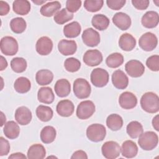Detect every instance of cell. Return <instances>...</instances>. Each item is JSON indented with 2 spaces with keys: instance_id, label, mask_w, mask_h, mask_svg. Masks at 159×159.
<instances>
[{
  "instance_id": "obj_39",
  "label": "cell",
  "mask_w": 159,
  "mask_h": 159,
  "mask_svg": "<svg viewBox=\"0 0 159 159\" xmlns=\"http://www.w3.org/2000/svg\"><path fill=\"white\" fill-rule=\"evenodd\" d=\"M73 18V14L68 12L66 9H62L58 11L54 16L55 22L60 25H62Z\"/></svg>"
},
{
  "instance_id": "obj_34",
  "label": "cell",
  "mask_w": 159,
  "mask_h": 159,
  "mask_svg": "<svg viewBox=\"0 0 159 159\" xmlns=\"http://www.w3.org/2000/svg\"><path fill=\"white\" fill-rule=\"evenodd\" d=\"M14 88L16 91L19 93H26L29 91L31 88V83L27 78L20 76L16 80Z\"/></svg>"
},
{
  "instance_id": "obj_46",
  "label": "cell",
  "mask_w": 159,
  "mask_h": 159,
  "mask_svg": "<svg viewBox=\"0 0 159 159\" xmlns=\"http://www.w3.org/2000/svg\"><path fill=\"white\" fill-rule=\"evenodd\" d=\"M0 156L7 155L10 150V144L3 137H0Z\"/></svg>"
},
{
  "instance_id": "obj_2",
  "label": "cell",
  "mask_w": 159,
  "mask_h": 159,
  "mask_svg": "<svg viewBox=\"0 0 159 159\" xmlns=\"http://www.w3.org/2000/svg\"><path fill=\"white\" fill-rule=\"evenodd\" d=\"M138 143L140 147L147 151L152 150L158 145V135L153 131H147L143 132L139 137Z\"/></svg>"
},
{
  "instance_id": "obj_5",
  "label": "cell",
  "mask_w": 159,
  "mask_h": 159,
  "mask_svg": "<svg viewBox=\"0 0 159 159\" xmlns=\"http://www.w3.org/2000/svg\"><path fill=\"white\" fill-rule=\"evenodd\" d=\"M0 48L5 55L12 56L17 53L19 45L16 39L11 36H5L1 40Z\"/></svg>"
},
{
  "instance_id": "obj_16",
  "label": "cell",
  "mask_w": 159,
  "mask_h": 159,
  "mask_svg": "<svg viewBox=\"0 0 159 159\" xmlns=\"http://www.w3.org/2000/svg\"><path fill=\"white\" fill-rule=\"evenodd\" d=\"M14 117L18 124L21 125H25L30 122L32 115L28 107L25 106H20L16 110Z\"/></svg>"
},
{
  "instance_id": "obj_31",
  "label": "cell",
  "mask_w": 159,
  "mask_h": 159,
  "mask_svg": "<svg viewBox=\"0 0 159 159\" xmlns=\"http://www.w3.org/2000/svg\"><path fill=\"white\" fill-rule=\"evenodd\" d=\"M109 23L110 21L109 18L105 15L101 14H95L93 16L91 20L93 26L95 29L101 31L106 30L108 27Z\"/></svg>"
},
{
  "instance_id": "obj_25",
  "label": "cell",
  "mask_w": 159,
  "mask_h": 159,
  "mask_svg": "<svg viewBox=\"0 0 159 159\" xmlns=\"http://www.w3.org/2000/svg\"><path fill=\"white\" fill-rule=\"evenodd\" d=\"M37 98L40 102L49 104L53 102L55 95L51 88L42 87L38 91Z\"/></svg>"
},
{
  "instance_id": "obj_30",
  "label": "cell",
  "mask_w": 159,
  "mask_h": 159,
  "mask_svg": "<svg viewBox=\"0 0 159 159\" xmlns=\"http://www.w3.org/2000/svg\"><path fill=\"white\" fill-rule=\"evenodd\" d=\"M30 4L27 0H16L13 2L12 9L14 12L19 15H27L30 11Z\"/></svg>"
},
{
  "instance_id": "obj_10",
  "label": "cell",
  "mask_w": 159,
  "mask_h": 159,
  "mask_svg": "<svg viewBox=\"0 0 159 159\" xmlns=\"http://www.w3.org/2000/svg\"><path fill=\"white\" fill-rule=\"evenodd\" d=\"M127 73L132 78H139L145 72V66L142 62L137 60H131L125 65Z\"/></svg>"
},
{
  "instance_id": "obj_35",
  "label": "cell",
  "mask_w": 159,
  "mask_h": 159,
  "mask_svg": "<svg viewBox=\"0 0 159 159\" xmlns=\"http://www.w3.org/2000/svg\"><path fill=\"white\" fill-rule=\"evenodd\" d=\"M126 131L130 138L136 139L143 133V129L141 123L134 120L131 121L127 124Z\"/></svg>"
},
{
  "instance_id": "obj_22",
  "label": "cell",
  "mask_w": 159,
  "mask_h": 159,
  "mask_svg": "<svg viewBox=\"0 0 159 159\" xmlns=\"http://www.w3.org/2000/svg\"><path fill=\"white\" fill-rule=\"evenodd\" d=\"M120 152L124 157L132 158L137 155L138 153V147L132 140H125L122 144Z\"/></svg>"
},
{
  "instance_id": "obj_41",
  "label": "cell",
  "mask_w": 159,
  "mask_h": 159,
  "mask_svg": "<svg viewBox=\"0 0 159 159\" xmlns=\"http://www.w3.org/2000/svg\"><path fill=\"white\" fill-rule=\"evenodd\" d=\"M64 67L67 71L74 73L78 71L81 67V62L77 58L70 57L65 60Z\"/></svg>"
},
{
  "instance_id": "obj_54",
  "label": "cell",
  "mask_w": 159,
  "mask_h": 159,
  "mask_svg": "<svg viewBox=\"0 0 159 159\" xmlns=\"http://www.w3.org/2000/svg\"><path fill=\"white\" fill-rule=\"evenodd\" d=\"M45 1H32V2H34V3H35V4H37V5H41V4H43V3H45Z\"/></svg>"
},
{
  "instance_id": "obj_27",
  "label": "cell",
  "mask_w": 159,
  "mask_h": 159,
  "mask_svg": "<svg viewBox=\"0 0 159 159\" xmlns=\"http://www.w3.org/2000/svg\"><path fill=\"white\" fill-rule=\"evenodd\" d=\"M3 132L7 139H15L18 137L20 134V128L16 122L10 120L4 124Z\"/></svg>"
},
{
  "instance_id": "obj_53",
  "label": "cell",
  "mask_w": 159,
  "mask_h": 159,
  "mask_svg": "<svg viewBox=\"0 0 159 159\" xmlns=\"http://www.w3.org/2000/svg\"><path fill=\"white\" fill-rule=\"evenodd\" d=\"M1 126L2 127L4 124H5L6 123V116H4V113L2 112H1Z\"/></svg>"
},
{
  "instance_id": "obj_42",
  "label": "cell",
  "mask_w": 159,
  "mask_h": 159,
  "mask_svg": "<svg viewBox=\"0 0 159 159\" xmlns=\"http://www.w3.org/2000/svg\"><path fill=\"white\" fill-rule=\"evenodd\" d=\"M104 4L102 0H86L84 2V7L91 12H95L99 11Z\"/></svg>"
},
{
  "instance_id": "obj_26",
  "label": "cell",
  "mask_w": 159,
  "mask_h": 159,
  "mask_svg": "<svg viewBox=\"0 0 159 159\" xmlns=\"http://www.w3.org/2000/svg\"><path fill=\"white\" fill-rule=\"evenodd\" d=\"M53 80V73L47 69L39 70L35 75L37 83L41 86H45L50 84Z\"/></svg>"
},
{
  "instance_id": "obj_7",
  "label": "cell",
  "mask_w": 159,
  "mask_h": 159,
  "mask_svg": "<svg viewBox=\"0 0 159 159\" xmlns=\"http://www.w3.org/2000/svg\"><path fill=\"white\" fill-rule=\"evenodd\" d=\"M95 105L93 101L89 100L83 101L77 106L76 116L80 119H87L93 116L95 112Z\"/></svg>"
},
{
  "instance_id": "obj_50",
  "label": "cell",
  "mask_w": 159,
  "mask_h": 159,
  "mask_svg": "<svg viewBox=\"0 0 159 159\" xmlns=\"http://www.w3.org/2000/svg\"><path fill=\"white\" fill-rule=\"evenodd\" d=\"M8 158L9 159H20V158L26 159L27 157L24 153L20 152H17V153H12L11 155L8 157Z\"/></svg>"
},
{
  "instance_id": "obj_3",
  "label": "cell",
  "mask_w": 159,
  "mask_h": 159,
  "mask_svg": "<svg viewBox=\"0 0 159 159\" xmlns=\"http://www.w3.org/2000/svg\"><path fill=\"white\" fill-rule=\"evenodd\" d=\"M73 93L78 99L88 98L91 94V89L89 82L81 78H77L75 80L73 86Z\"/></svg>"
},
{
  "instance_id": "obj_38",
  "label": "cell",
  "mask_w": 159,
  "mask_h": 159,
  "mask_svg": "<svg viewBox=\"0 0 159 159\" xmlns=\"http://www.w3.org/2000/svg\"><path fill=\"white\" fill-rule=\"evenodd\" d=\"M27 27L25 20L22 17L13 18L10 22V28L15 34H21Z\"/></svg>"
},
{
  "instance_id": "obj_4",
  "label": "cell",
  "mask_w": 159,
  "mask_h": 159,
  "mask_svg": "<svg viewBox=\"0 0 159 159\" xmlns=\"http://www.w3.org/2000/svg\"><path fill=\"white\" fill-rule=\"evenodd\" d=\"M106 135V129L101 124H93L89 125L86 129L88 139L94 142H99L103 140Z\"/></svg>"
},
{
  "instance_id": "obj_28",
  "label": "cell",
  "mask_w": 159,
  "mask_h": 159,
  "mask_svg": "<svg viewBox=\"0 0 159 159\" xmlns=\"http://www.w3.org/2000/svg\"><path fill=\"white\" fill-rule=\"evenodd\" d=\"M27 155L29 159H42L46 155V150L42 145L35 143L29 148Z\"/></svg>"
},
{
  "instance_id": "obj_45",
  "label": "cell",
  "mask_w": 159,
  "mask_h": 159,
  "mask_svg": "<svg viewBox=\"0 0 159 159\" xmlns=\"http://www.w3.org/2000/svg\"><path fill=\"white\" fill-rule=\"evenodd\" d=\"M125 0H107L106 4L107 6L114 11L120 9L125 4Z\"/></svg>"
},
{
  "instance_id": "obj_1",
  "label": "cell",
  "mask_w": 159,
  "mask_h": 159,
  "mask_svg": "<svg viewBox=\"0 0 159 159\" xmlns=\"http://www.w3.org/2000/svg\"><path fill=\"white\" fill-rule=\"evenodd\" d=\"M140 105L145 112L156 113L159 111V98L153 92H147L141 97Z\"/></svg>"
},
{
  "instance_id": "obj_43",
  "label": "cell",
  "mask_w": 159,
  "mask_h": 159,
  "mask_svg": "<svg viewBox=\"0 0 159 159\" xmlns=\"http://www.w3.org/2000/svg\"><path fill=\"white\" fill-rule=\"evenodd\" d=\"M147 66L153 71H158L159 70V56L154 55L149 57L146 60Z\"/></svg>"
},
{
  "instance_id": "obj_49",
  "label": "cell",
  "mask_w": 159,
  "mask_h": 159,
  "mask_svg": "<svg viewBox=\"0 0 159 159\" xmlns=\"http://www.w3.org/2000/svg\"><path fill=\"white\" fill-rule=\"evenodd\" d=\"M71 159H74V158H78V159H87L88 158V155L86 154V153L81 150H77L76 152H75L73 155L71 157Z\"/></svg>"
},
{
  "instance_id": "obj_29",
  "label": "cell",
  "mask_w": 159,
  "mask_h": 159,
  "mask_svg": "<svg viewBox=\"0 0 159 159\" xmlns=\"http://www.w3.org/2000/svg\"><path fill=\"white\" fill-rule=\"evenodd\" d=\"M40 139L44 143L48 144L52 143L57 136V131L53 126H45L40 132Z\"/></svg>"
},
{
  "instance_id": "obj_23",
  "label": "cell",
  "mask_w": 159,
  "mask_h": 159,
  "mask_svg": "<svg viewBox=\"0 0 159 159\" xmlns=\"http://www.w3.org/2000/svg\"><path fill=\"white\" fill-rule=\"evenodd\" d=\"M56 94L60 98H65L71 92V84L66 79H60L57 81L54 86Z\"/></svg>"
},
{
  "instance_id": "obj_19",
  "label": "cell",
  "mask_w": 159,
  "mask_h": 159,
  "mask_svg": "<svg viewBox=\"0 0 159 159\" xmlns=\"http://www.w3.org/2000/svg\"><path fill=\"white\" fill-rule=\"evenodd\" d=\"M75 110V106L69 99H63L59 101L56 107L57 112L62 117L71 116Z\"/></svg>"
},
{
  "instance_id": "obj_55",
  "label": "cell",
  "mask_w": 159,
  "mask_h": 159,
  "mask_svg": "<svg viewBox=\"0 0 159 159\" xmlns=\"http://www.w3.org/2000/svg\"><path fill=\"white\" fill-rule=\"evenodd\" d=\"M153 2L156 4L157 6H159V0H157V1H153Z\"/></svg>"
},
{
  "instance_id": "obj_8",
  "label": "cell",
  "mask_w": 159,
  "mask_h": 159,
  "mask_svg": "<svg viewBox=\"0 0 159 159\" xmlns=\"http://www.w3.org/2000/svg\"><path fill=\"white\" fill-rule=\"evenodd\" d=\"M158 44L157 36L150 32L142 35L139 40V47L144 51L150 52L154 50Z\"/></svg>"
},
{
  "instance_id": "obj_13",
  "label": "cell",
  "mask_w": 159,
  "mask_h": 159,
  "mask_svg": "<svg viewBox=\"0 0 159 159\" xmlns=\"http://www.w3.org/2000/svg\"><path fill=\"white\" fill-rule=\"evenodd\" d=\"M35 49L39 55H48L53 49V42L49 37L43 36L37 40Z\"/></svg>"
},
{
  "instance_id": "obj_15",
  "label": "cell",
  "mask_w": 159,
  "mask_h": 159,
  "mask_svg": "<svg viewBox=\"0 0 159 159\" xmlns=\"http://www.w3.org/2000/svg\"><path fill=\"white\" fill-rule=\"evenodd\" d=\"M113 24L121 30H127L131 25V19L127 14L119 12L116 13L112 17Z\"/></svg>"
},
{
  "instance_id": "obj_18",
  "label": "cell",
  "mask_w": 159,
  "mask_h": 159,
  "mask_svg": "<svg viewBox=\"0 0 159 159\" xmlns=\"http://www.w3.org/2000/svg\"><path fill=\"white\" fill-rule=\"evenodd\" d=\"M58 49L63 55H71L76 52L77 45L75 40L62 39L58 43Z\"/></svg>"
},
{
  "instance_id": "obj_40",
  "label": "cell",
  "mask_w": 159,
  "mask_h": 159,
  "mask_svg": "<svg viewBox=\"0 0 159 159\" xmlns=\"http://www.w3.org/2000/svg\"><path fill=\"white\" fill-rule=\"evenodd\" d=\"M27 66L26 60L22 57H15L11 61V67L12 70L17 73L24 72Z\"/></svg>"
},
{
  "instance_id": "obj_51",
  "label": "cell",
  "mask_w": 159,
  "mask_h": 159,
  "mask_svg": "<svg viewBox=\"0 0 159 159\" xmlns=\"http://www.w3.org/2000/svg\"><path fill=\"white\" fill-rule=\"evenodd\" d=\"M152 125L153 128L159 131V116L156 115L152 119Z\"/></svg>"
},
{
  "instance_id": "obj_48",
  "label": "cell",
  "mask_w": 159,
  "mask_h": 159,
  "mask_svg": "<svg viewBox=\"0 0 159 159\" xmlns=\"http://www.w3.org/2000/svg\"><path fill=\"white\" fill-rule=\"evenodd\" d=\"M10 11V7L7 2L1 1H0V15L6 16L7 15Z\"/></svg>"
},
{
  "instance_id": "obj_36",
  "label": "cell",
  "mask_w": 159,
  "mask_h": 159,
  "mask_svg": "<svg viewBox=\"0 0 159 159\" xmlns=\"http://www.w3.org/2000/svg\"><path fill=\"white\" fill-rule=\"evenodd\" d=\"M36 115L42 122H48L52 119L53 115V110L47 106L40 105L36 109Z\"/></svg>"
},
{
  "instance_id": "obj_47",
  "label": "cell",
  "mask_w": 159,
  "mask_h": 159,
  "mask_svg": "<svg viewBox=\"0 0 159 159\" xmlns=\"http://www.w3.org/2000/svg\"><path fill=\"white\" fill-rule=\"evenodd\" d=\"M131 2L134 7L139 10H145L147 9L150 4L148 0H132Z\"/></svg>"
},
{
  "instance_id": "obj_6",
  "label": "cell",
  "mask_w": 159,
  "mask_h": 159,
  "mask_svg": "<svg viewBox=\"0 0 159 159\" xmlns=\"http://www.w3.org/2000/svg\"><path fill=\"white\" fill-rule=\"evenodd\" d=\"M108 72L101 68H94L91 73L90 79L92 84L98 88L105 86L109 81Z\"/></svg>"
},
{
  "instance_id": "obj_24",
  "label": "cell",
  "mask_w": 159,
  "mask_h": 159,
  "mask_svg": "<svg viewBox=\"0 0 159 159\" xmlns=\"http://www.w3.org/2000/svg\"><path fill=\"white\" fill-rule=\"evenodd\" d=\"M61 8V4L59 1H51L43 4L40 8V13L45 17H52Z\"/></svg>"
},
{
  "instance_id": "obj_52",
  "label": "cell",
  "mask_w": 159,
  "mask_h": 159,
  "mask_svg": "<svg viewBox=\"0 0 159 159\" xmlns=\"http://www.w3.org/2000/svg\"><path fill=\"white\" fill-rule=\"evenodd\" d=\"M7 66V62L6 61V60L5 59V58L3 56H1V68H0V70L2 71L4 69H6Z\"/></svg>"
},
{
  "instance_id": "obj_9",
  "label": "cell",
  "mask_w": 159,
  "mask_h": 159,
  "mask_svg": "<svg viewBox=\"0 0 159 159\" xmlns=\"http://www.w3.org/2000/svg\"><path fill=\"white\" fill-rule=\"evenodd\" d=\"M121 148L119 144L114 141L106 142L101 147V152L107 159H115L120 154Z\"/></svg>"
},
{
  "instance_id": "obj_44",
  "label": "cell",
  "mask_w": 159,
  "mask_h": 159,
  "mask_svg": "<svg viewBox=\"0 0 159 159\" xmlns=\"http://www.w3.org/2000/svg\"><path fill=\"white\" fill-rule=\"evenodd\" d=\"M81 1L80 0H68L66 1V9L71 13L76 12L81 7Z\"/></svg>"
},
{
  "instance_id": "obj_20",
  "label": "cell",
  "mask_w": 159,
  "mask_h": 159,
  "mask_svg": "<svg viewBox=\"0 0 159 159\" xmlns=\"http://www.w3.org/2000/svg\"><path fill=\"white\" fill-rule=\"evenodd\" d=\"M159 22V16L156 11H149L146 12L142 17L141 23L147 29H152L157 27Z\"/></svg>"
},
{
  "instance_id": "obj_14",
  "label": "cell",
  "mask_w": 159,
  "mask_h": 159,
  "mask_svg": "<svg viewBox=\"0 0 159 159\" xmlns=\"http://www.w3.org/2000/svg\"><path fill=\"white\" fill-rule=\"evenodd\" d=\"M119 103L122 108L124 109H131L137 106V98L132 93L125 91L120 95Z\"/></svg>"
},
{
  "instance_id": "obj_11",
  "label": "cell",
  "mask_w": 159,
  "mask_h": 159,
  "mask_svg": "<svg viewBox=\"0 0 159 159\" xmlns=\"http://www.w3.org/2000/svg\"><path fill=\"white\" fill-rule=\"evenodd\" d=\"M83 43L91 47H96L100 43V35L98 31L93 28L85 29L81 35Z\"/></svg>"
},
{
  "instance_id": "obj_12",
  "label": "cell",
  "mask_w": 159,
  "mask_h": 159,
  "mask_svg": "<svg viewBox=\"0 0 159 159\" xmlns=\"http://www.w3.org/2000/svg\"><path fill=\"white\" fill-rule=\"evenodd\" d=\"M102 53L97 49L87 50L83 57L84 63L89 66L99 65L102 62Z\"/></svg>"
},
{
  "instance_id": "obj_21",
  "label": "cell",
  "mask_w": 159,
  "mask_h": 159,
  "mask_svg": "<svg viewBox=\"0 0 159 159\" xmlns=\"http://www.w3.org/2000/svg\"><path fill=\"white\" fill-rule=\"evenodd\" d=\"M136 45L135 39L129 33L121 35L119 40V46L124 51L129 52L132 50Z\"/></svg>"
},
{
  "instance_id": "obj_32",
  "label": "cell",
  "mask_w": 159,
  "mask_h": 159,
  "mask_svg": "<svg viewBox=\"0 0 159 159\" xmlns=\"http://www.w3.org/2000/svg\"><path fill=\"white\" fill-rule=\"evenodd\" d=\"M81 27L80 23L73 21L65 25L63 27V34L67 38H75L81 33Z\"/></svg>"
},
{
  "instance_id": "obj_17",
  "label": "cell",
  "mask_w": 159,
  "mask_h": 159,
  "mask_svg": "<svg viewBox=\"0 0 159 159\" xmlns=\"http://www.w3.org/2000/svg\"><path fill=\"white\" fill-rule=\"evenodd\" d=\"M112 83L116 88L124 89L129 84V78L123 71L117 70L112 73Z\"/></svg>"
},
{
  "instance_id": "obj_37",
  "label": "cell",
  "mask_w": 159,
  "mask_h": 159,
  "mask_svg": "<svg viewBox=\"0 0 159 159\" xmlns=\"http://www.w3.org/2000/svg\"><path fill=\"white\" fill-rule=\"evenodd\" d=\"M124 62L123 55L118 52H115L109 55L106 59L107 66L111 68H116L120 66Z\"/></svg>"
},
{
  "instance_id": "obj_33",
  "label": "cell",
  "mask_w": 159,
  "mask_h": 159,
  "mask_svg": "<svg viewBox=\"0 0 159 159\" xmlns=\"http://www.w3.org/2000/svg\"><path fill=\"white\" fill-rule=\"evenodd\" d=\"M107 127L112 131L120 130L123 125V119L117 114H111L106 119Z\"/></svg>"
}]
</instances>
